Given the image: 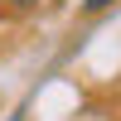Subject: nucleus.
Returning a JSON list of instances; mask_svg holds the SVG:
<instances>
[{
  "mask_svg": "<svg viewBox=\"0 0 121 121\" xmlns=\"http://www.w3.org/2000/svg\"><path fill=\"white\" fill-rule=\"evenodd\" d=\"M107 5H116V0H82V10H92V15H97V10H107Z\"/></svg>",
  "mask_w": 121,
  "mask_h": 121,
  "instance_id": "f257e3e1",
  "label": "nucleus"
},
{
  "mask_svg": "<svg viewBox=\"0 0 121 121\" xmlns=\"http://www.w3.org/2000/svg\"><path fill=\"white\" fill-rule=\"evenodd\" d=\"M15 5H34V0H15Z\"/></svg>",
  "mask_w": 121,
  "mask_h": 121,
  "instance_id": "f03ea898",
  "label": "nucleus"
}]
</instances>
